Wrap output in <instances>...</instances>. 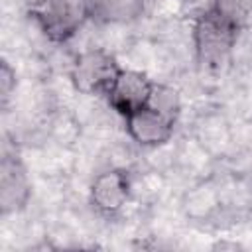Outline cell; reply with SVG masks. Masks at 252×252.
<instances>
[{"mask_svg":"<svg viewBox=\"0 0 252 252\" xmlns=\"http://www.w3.org/2000/svg\"><path fill=\"white\" fill-rule=\"evenodd\" d=\"M28 16L53 43L69 41L91 20L89 0H30Z\"/></svg>","mask_w":252,"mask_h":252,"instance_id":"7a4b0ae2","label":"cell"},{"mask_svg":"<svg viewBox=\"0 0 252 252\" xmlns=\"http://www.w3.org/2000/svg\"><path fill=\"white\" fill-rule=\"evenodd\" d=\"M16 71L10 67V63L4 59L2 65H0V104L2 108L6 110L8 108V102L16 91Z\"/></svg>","mask_w":252,"mask_h":252,"instance_id":"30bf717a","label":"cell"},{"mask_svg":"<svg viewBox=\"0 0 252 252\" xmlns=\"http://www.w3.org/2000/svg\"><path fill=\"white\" fill-rule=\"evenodd\" d=\"M211 8L238 32L252 28V0H213Z\"/></svg>","mask_w":252,"mask_h":252,"instance_id":"9c48e42d","label":"cell"},{"mask_svg":"<svg viewBox=\"0 0 252 252\" xmlns=\"http://www.w3.org/2000/svg\"><path fill=\"white\" fill-rule=\"evenodd\" d=\"M179 96L165 85H156L150 102L126 116L128 136L142 148H158L169 142L179 116Z\"/></svg>","mask_w":252,"mask_h":252,"instance_id":"6da1fadb","label":"cell"},{"mask_svg":"<svg viewBox=\"0 0 252 252\" xmlns=\"http://www.w3.org/2000/svg\"><path fill=\"white\" fill-rule=\"evenodd\" d=\"M116 57L106 49H87L77 55L71 67L73 87L87 96H106L120 73Z\"/></svg>","mask_w":252,"mask_h":252,"instance_id":"277c9868","label":"cell"},{"mask_svg":"<svg viewBox=\"0 0 252 252\" xmlns=\"http://www.w3.org/2000/svg\"><path fill=\"white\" fill-rule=\"evenodd\" d=\"M32 197V181L22 158L4 150L0 161V211L2 215L26 209Z\"/></svg>","mask_w":252,"mask_h":252,"instance_id":"8992f818","label":"cell"},{"mask_svg":"<svg viewBox=\"0 0 252 252\" xmlns=\"http://www.w3.org/2000/svg\"><path fill=\"white\" fill-rule=\"evenodd\" d=\"M146 0H89L91 20L98 24H126L142 16Z\"/></svg>","mask_w":252,"mask_h":252,"instance_id":"ba28073f","label":"cell"},{"mask_svg":"<svg viewBox=\"0 0 252 252\" xmlns=\"http://www.w3.org/2000/svg\"><path fill=\"white\" fill-rule=\"evenodd\" d=\"M154 87L156 83L146 73L134 69H120L110 91L106 93V100L120 116L126 118L150 102Z\"/></svg>","mask_w":252,"mask_h":252,"instance_id":"5b68a950","label":"cell"},{"mask_svg":"<svg viewBox=\"0 0 252 252\" xmlns=\"http://www.w3.org/2000/svg\"><path fill=\"white\" fill-rule=\"evenodd\" d=\"M130 199V177L124 169H106L91 183V205L100 215H116Z\"/></svg>","mask_w":252,"mask_h":252,"instance_id":"52a82bcc","label":"cell"},{"mask_svg":"<svg viewBox=\"0 0 252 252\" xmlns=\"http://www.w3.org/2000/svg\"><path fill=\"white\" fill-rule=\"evenodd\" d=\"M238 33L240 32L232 24L209 6L193 24V47L199 65L209 71H219L228 63Z\"/></svg>","mask_w":252,"mask_h":252,"instance_id":"3957f363","label":"cell"}]
</instances>
